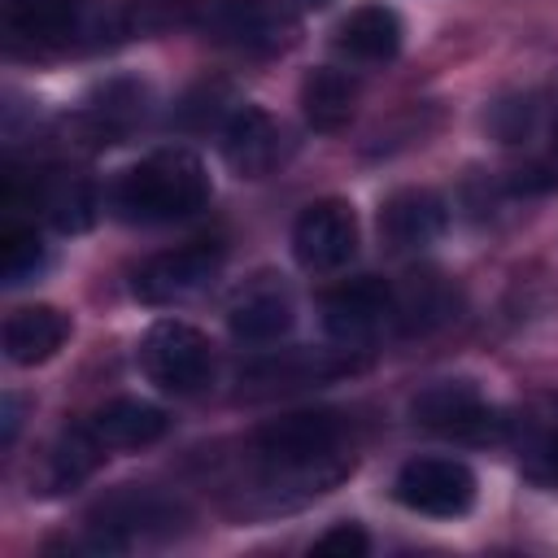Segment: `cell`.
<instances>
[{
  "label": "cell",
  "instance_id": "6",
  "mask_svg": "<svg viewBox=\"0 0 558 558\" xmlns=\"http://www.w3.org/2000/svg\"><path fill=\"white\" fill-rule=\"evenodd\" d=\"M218 270H222L218 244H183L140 262L131 275V292L144 305H183L196 292H205L218 279Z\"/></svg>",
  "mask_w": 558,
  "mask_h": 558
},
{
  "label": "cell",
  "instance_id": "23",
  "mask_svg": "<svg viewBox=\"0 0 558 558\" xmlns=\"http://www.w3.org/2000/svg\"><path fill=\"white\" fill-rule=\"evenodd\" d=\"M523 466L532 480H558V410L523 418Z\"/></svg>",
  "mask_w": 558,
  "mask_h": 558
},
{
  "label": "cell",
  "instance_id": "25",
  "mask_svg": "<svg viewBox=\"0 0 558 558\" xmlns=\"http://www.w3.org/2000/svg\"><path fill=\"white\" fill-rule=\"evenodd\" d=\"M371 549V541H366V532L357 527V523H331L314 545H310V554H336V558H362Z\"/></svg>",
  "mask_w": 558,
  "mask_h": 558
},
{
  "label": "cell",
  "instance_id": "11",
  "mask_svg": "<svg viewBox=\"0 0 558 558\" xmlns=\"http://www.w3.org/2000/svg\"><path fill=\"white\" fill-rule=\"evenodd\" d=\"M392 318V288L375 275L349 279L323 296V327L340 344H362Z\"/></svg>",
  "mask_w": 558,
  "mask_h": 558
},
{
  "label": "cell",
  "instance_id": "24",
  "mask_svg": "<svg viewBox=\"0 0 558 558\" xmlns=\"http://www.w3.org/2000/svg\"><path fill=\"white\" fill-rule=\"evenodd\" d=\"M39 266H44L39 240L31 231H4V248H0V275H4V283L17 288V283L35 279Z\"/></svg>",
  "mask_w": 558,
  "mask_h": 558
},
{
  "label": "cell",
  "instance_id": "27",
  "mask_svg": "<svg viewBox=\"0 0 558 558\" xmlns=\"http://www.w3.org/2000/svg\"><path fill=\"white\" fill-rule=\"evenodd\" d=\"M506 187L510 192H549V187H558V174L545 166H532V170H514V179Z\"/></svg>",
  "mask_w": 558,
  "mask_h": 558
},
{
  "label": "cell",
  "instance_id": "2",
  "mask_svg": "<svg viewBox=\"0 0 558 558\" xmlns=\"http://www.w3.org/2000/svg\"><path fill=\"white\" fill-rule=\"evenodd\" d=\"M109 201H113L118 218H126V222H174V218L205 209L209 174L196 153L161 148V153L144 157L140 166H131L113 183Z\"/></svg>",
  "mask_w": 558,
  "mask_h": 558
},
{
  "label": "cell",
  "instance_id": "3",
  "mask_svg": "<svg viewBox=\"0 0 558 558\" xmlns=\"http://www.w3.org/2000/svg\"><path fill=\"white\" fill-rule=\"evenodd\" d=\"M410 414L418 427H427L445 440H458V445H493V440H506V432H510V418L497 405H488L471 379L427 384L410 401Z\"/></svg>",
  "mask_w": 558,
  "mask_h": 558
},
{
  "label": "cell",
  "instance_id": "9",
  "mask_svg": "<svg viewBox=\"0 0 558 558\" xmlns=\"http://www.w3.org/2000/svg\"><path fill=\"white\" fill-rule=\"evenodd\" d=\"M205 31L244 52H275L288 44V13L275 0H201Z\"/></svg>",
  "mask_w": 558,
  "mask_h": 558
},
{
  "label": "cell",
  "instance_id": "17",
  "mask_svg": "<svg viewBox=\"0 0 558 558\" xmlns=\"http://www.w3.org/2000/svg\"><path fill=\"white\" fill-rule=\"evenodd\" d=\"M458 310V292L445 283V275L423 270L410 275L397 292H392V318L401 323V331H432L440 323H449Z\"/></svg>",
  "mask_w": 558,
  "mask_h": 558
},
{
  "label": "cell",
  "instance_id": "22",
  "mask_svg": "<svg viewBox=\"0 0 558 558\" xmlns=\"http://www.w3.org/2000/svg\"><path fill=\"white\" fill-rule=\"evenodd\" d=\"M87 122L96 135H122L144 118V87L135 83H105L87 96Z\"/></svg>",
  "mask_w": 558,
  "mask_h": 558
},
{
  "label": "cell",
  "instance_id": "12",
  "mask_svg": "<svg viewBox=\"0 0 558 558\" xmlns=\"http://www.w3.org/2000/svg\"><path fill=\"white\" fill-rule=\"evenodd\" d=\"M449 227V209L432 187H401L379 205V240L392 253H418Z\"/></svg>",
  "mask_w": 558,
  "mask_h": 558
},
{
  "label": "cell",
  "instance_id": "28",
  "mask_svg": "<svg viewBox=\"0 0 558 558\" xmlns=\"http://www.w3.org/2000/svg\"><path fill=\"white\" fill-rule=\"evenodd\" d=\"M0 405H4V445H13V436H17V423H22V418H17V414H22V401L9 392Z\"/></svg>",
  "mask_w": 558,
  "mask_h": 558
},
{
  "label": "cell",
  "instance_id": "16",
  "mask_svg": "<svg viewBox=\"0 0 558 558\" xmlns=\"http://www.w3.org/2000/svg\"><path fill=\"white\" fill-rule=\"evenodd\" d=\"M401 17L388 4H357L340 26H336V48L349 52L353 61H392L401 48Z\"/></svg>",
  "mask_w": 558,
  "mask_h": 558
},
{
  "label": "cell",
  "instance_id": "10",
  "mask_svg": "<svg viewBox=\"0 0 558 558\" xmlns=\"http://www.w3.org/2000/svg\"><path fill=\"white\" fill-rule=\"evenodd\" d=\"M227 327L244 344H270L292 327V292L279 275H253L227 305Z\"/></svg>",
  "mask_w": 558,
  "mask_h": 558
},
{
  "label": "cell",
  "instance_id": "5",
  "mask_svg": "<svg viewBox=\"0 0 558 558\" xmlns=\"http://www.w3.org/2000/svg\"><path fill=\"white\" fill-rule=\"evenodd\" d=\"M183 523V506L157 488H122L92 510V549H126L135 536H170Z\"/></svg>",
  "mask_w": 558,
  "mask_h": 558
},
{
  "label": "cell",
  "instance_id": "20",
  "mask_svg": "<svg viewBox=\"0 0 558 558\" xmlns=\"http://www.w3.org/2000/svg\"><path fill=\"white\" fill-rule=\"evenodd\" d=\"M39 209L57 231H87L96 218V192L78 174H52L39 183Z\"/></svg>",
  "mask_w": 558,
  "mask_h": 558
},
{
  "label": "cell",
  "instance_id": "26",
  "mask_svg": "<svg viewBox=\"0 0 558 558\" xmlns=\"http://www.w3.org/2000/svg\"><path fill=\"white\" fill-rule=\"evenodd\" d=\"M532 118H536V105H532V100H501V105H493L488 126H493L506 144H514V140H523V135L532 131Z\"/></svg>",
  "mask_w": 558,
  "mask_h": 558
},
{
  "label": "cell",
  "instance_id": "1",
  "mask_svg": "<svg viewBox=\"0 0 558 558\" xmlns=\"http://www.w3.org/2000/svg\"><path fill=\"white\" fill-rule=\"evenodd\" d=\"M340 440L344 423L336 410H292L253 432V453L266 466V480H292L318 497L349 471V462H336Z\"/></svg>",
  "mask_w": 558,
  "mask_h": 558
},
{
  "label": "cell",
  "instance_id": "29",
  "mask_svg": "<svg viewBox=\"0 0 558 558\" xmlns=\"http://www.w3.org/2000/svg\"><path fill=\"white\" fill-rule=\"evenodd\" d=\"M331 0H296V9H327Z\"/></svg>",
  "mask_w": 558,
  "mask_h": 558
},
{
  "label": "cell",
  "instance_id": "4",
  "mask_svg": "<svg viewBox=\"0 0 558 558\" xmlns=\"http://www.w3.org/2000/svg\"><path fill=\"white\" fill-rule=\"evenodd\" d=\"M135 362H140L148 384H157L161 392H179V397L205 388L209 371H214L209 340L192 323H179V318H157L140 336Z\"/></svg>",
  "mask_w": 558,
  "mask_h": 558
},
{
  "label": "cell",
  "instance_id": "19",
  "mask_svg": "<svg viewBox=\"0 0 558 558\" xmlns=\"http://www.w3.org/2000/svg\"><path fill=\"white\" fill-rule=\"evenodd\" d=\"M100 440L92 436V427H70L52 440L48 458H44V475H39V493H65L74 484H83L96 462H100Z\"/></svg>",
  "mask_w": 558,
  "mask_h": 558
},
{
  "label": "cell",
  "instance_id": "8",
  "mask_svg": "<svg viewBox=\"0 0 558 558\" xmlns=\"http://www.w3.org/2000/svg\"><path fill=\"white\" fill-rule=\"evenodd\" d=\"M357 253V218L344 201L327 196V201H314L296 214L292 222V257L314 270V275H327V270H340L349 266V257Z\"/></svg>",
  "mask_w": 558,
  "mask_h": 558
},
{
  "label": "cell",
  "instance_id": "30",
  "mask_svg": "<svg viewBox=\"0 0 558 558\" xmlns=\"http://www.w3.org/2000/svg\"><path fill=\"white\" fill-rule=\"evenodd\" d=\"M554 144H558V140H554Z\"/></svg>",
  "mask_w": 558,
  "mask_h": 558
},
{
  "label": "cell",
  "instance_id": "15",
  "mask_svg": "<svg viewBox=\"0 0 558 558\" xmlns=\"http://www.w3.org/2000/svg\"><path fill=\"white\" fill-rule=\"evenodd\" d=\"M87 427H92V436H96L105 449H140V445H153V440L166 432V414H161L153 401L113 397V401H105L100 410H92Z\"/></svg>",
  "mask_w": 558,
  "mask_h": 558
},
{
  "label": "cell",
  "instance_id": "7",
  "mask_svg": "<svg viewBox=\"0 0 558 558\" xmlns=\"http://www.w3.org/2000/svg\"><path fill=\"white\" fill-rule=\"evenodd\" d=\"M392 493L414 514L458 519V514H466L475 506V475L458 458H410L397 471Z\"/></svg>",
  "mask_w": 558,
  "mask_h": 558
},
{
  "label": "cell",
  "instance_id": "13",
  "mask_svg": "<svg viewBox=\"0 0 558 558\" xmlns=\"http://www.w3.org/2000/svg\"><path fill=\"white\" fill-rule=\"evenodd\" d=\"M222 157L240 179H262L279 161V122L262 105H244L222 126Z\"/></svg>",
  "mask_w": 558,
  "mask_h": 558
},
{
  "label": "cell",
  "instance_id": "18",
  "mask_svg": "<svg viewBox=\"0 0 558 558\" xmlns=\"http://www.w3.org/2000/svg\"><path fill=\"white\" fill-rule=\"evenodd\" d=\"M357 109V83L344 74V70H331V65H318L301 78V113L314 131H340L349 126Z\"/></svg>",
  "mask_w": 558,
  "mask_h": 558
},
{
  "label": "cell",
  "instance_id": "21",
  "mask_svg": "<svg viewBox=\"0 0 558 558\" xmlns=\"http://www.w3.org/2000/svg\"><path fill=\"white\" fill-rule=\"evenodd\" d=\"M4 26L31 44L65 39L74 31V0H4Z\"/></svg>",
  "mask_w": 558,
  "mask_h": 558
},
{
  "label": "cell",
  "instance_id": "14",
  "mask_svg": "<svg viewBox=\"0 0 558 558\" xmlns=\"http://www.w3.org/2000/svg\"><path fill=\"white\" fill-rule=\"evenodd\" d=\"M70 340V318L57 305H22L4 318V357L13 366H39Z\"/></svg>",
  "mask_w": 558,
  "mask_h": 558
}]
</instances>
